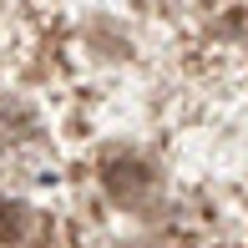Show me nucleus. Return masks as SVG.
<instances>
[{
	"label": "nucleus",
	"instance_id": "1",
	"mask_svg": "<svg viewBox=\"0 0 248 248\" xmlns=\"http://www.w3.org/2000/svg\"><path fill=\"white\" fill-rule=\"evenodd\" d=\"M107 183H111V193H132V187L147 183V167H137V162H111V167H107Z\"/></svg>",
	"mask_w": 248,
	"mask_h": 248
},
{
	"label": "nucleus",
	"instance_id": "2",
	"mask_svg": "<svg viewBox=\"0 0 248 248\" xmlns=\"http://www.w3.org/2000/svg\"><path fill=\"white\" fill-rule=\"evenodd\" d=\"M20 233H26V208L0 198V243H16Z\"/></svg>",
	"mask_w": 248,
	"mask_h": 248
}]
</instances>
